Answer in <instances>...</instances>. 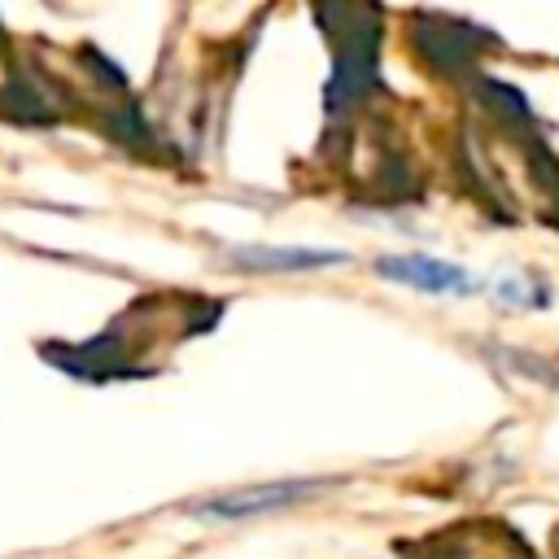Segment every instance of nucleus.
<instances>
[{
	"label": "nucleus",
	"instance_id": "nucleus-1",
	"mask_svg": "<svg viewBox=\"0 0 559 559\" xmlns=\"http://www.w3.org/2000/svg\"><path fill=\"white\" fill-rule=\"evenodd\" d=\"M376 271H380L384 280L406 284V288H419V293H454V297L480 293V280H472L463 266H454V262H437V258H424V253L380 258Z\"/></svg>",
	"mask_w": 559,
	"mask_h": 559
},
{
	"label": "nucleus",
	"instance_id": "nucleus-2",
	"mask_svg": "<svg viewBox=\"0 0 559 559\" xmlns=\"http://www.w3.org/2000/svg\"><path fill=\"white\" fill-rule=\"evenodd\" d=\"M319 485L314 480H284V485H258V489H240V493H227V498H205L197 502L192 511L197 515H210V520H240V515H258V511H275V507H288L306 493H314Z\"/></svg>",
	"mask_w": 559,
	"mask_h": 559
},
{
	"label": "nucleus",
	"instance_id": "nucleus-3",
	"mask_svg": "<svg viewBox=\"0 0 559 559\" xmlns=\"http://www.w3.org/2000/svg\"><path fill=\"white\" fill-rule=\"evenodd\" d=\"M240 266H275V271H301V266H332L345 262V253H319V249H240L231 253Z\"/></svg>",
	"mask_w": 559,
	"mask_h": 559
}]
</instances>
